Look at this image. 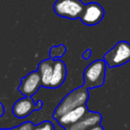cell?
Here are the masks:
<instances>
[{
    "instance_id": "cell-1",
    "label": "cell",
    "mask_w": 130,
    "mask_h": 130,
    "mask_svg": "<svg viewBox=\"0 0 130 130\" xmlns=\"http://www.w3.org/2000/svg\"><path fill=\"white\" fill-rule=\"evenodd\" d=\"M89 97L88 89L85 87H79L65 96L56 107L54 113V118L57 119L63 114L75 108L86 105Z\"/></svg>"
},
{
    "instance_id": "cell-2",
    "label": "cell",
    "mask_w": 130,
    "mask_h": 130,
    "mask_svg": "<svg viewBox=\"0 0 130 130\" xmlns=\"http://www.w3.org/2000/svg\"><path fill=\"white\" fill-rule=\"evenodd\" d=\"M106 63L103 60L91 62L84 71V87L87 89L99 87L104 84Z\"/></svg>"
},
{
    "instance_id": "cell-3",
    "label": "cell",
    "mask_w": 130,
    "mask_h": 130,
    "mask_svg": "<svg viewBox=\"0 0 130 130\" xmlns=\"http://www.w3.org/2000/svg\"><path fill=\"white\" fill-rule=\"evenodd\" d=\"M103 61L110 68L119 67L130 61V44L119 41L104 54Z\"/></svg>"
},
{
    "instance_id": "cell-4",
    "label": "cell",
    "mask_w": 130,
    "mask_h": 130,
    "mask_svg": "<svg viewBox=\"0 0 130 130\" xmlns=\"http://www.w3.org/2000/svg\"><path fill=\"white\" fill-rule=\"evenodd\" d=\"M85 4L81 0H57L54 5V11L58 16L71 20L78 19Z\"/></svg>"
},
{
    "instance_id": "cell-5",
    "label": "cell",
    "mask_w": 130,
    "mask_h": 130,
    "mask_svg": "<svg viewBox=\"0 0 130 130\" xmlns=\"http://www.w3.org/2000/svg\"><path fill=\"white\" fill-rule=\"evenodd\" d=\"M104 16V10L103 6L96 2H90L85 5L79 19L84 24L87 26H94L98 24Z\"/></svg>"
},
{
    "instance_id": "cell-6",
    "label": "cell",
    "mask_w": 130,
    "mask_h": 130,
    "mask_svg": "<svg viewBox=\"0 0 130 130\" xmlns=\"http://www.w3.org/2000/svg\"><path fill=\"white\" fill-rule=\"evenodd\" d=\"M42 107L41 102H38V103H35L32 98L29 96H25L23 98L17 100L13 106V114L14 117L18 119H24L28 117L31 112H33L36 110H39Z\"/></svg>"
},
{
    "instance_id": "cell-7",
    "label": "cell",
    "mask_w": 130,
    "mask_h": 130,
    "mask_svg": "<svg viewBox=\"0 0 130 130\" xmlns=\"http://www.w3.org/2000/svg\"><path fill=\"white\" fill-rule=\"evenodd\" d=\"M41 86V78L39 72L32 71L22 79L18 90L25 96H31L37 93Z\"/></svg>"
},
{
    "instance_id": "cell-8",
    "label": "cell",
    "mask_w": 130,
    "mask_h": 130,
    "mask_svg": "<svg viewBox=\"0 0 130 130\" xmlns=\"http://www.w3.org/2000/svg\"><path fill=\"white\" fill-rule=\"evenodd\" d=\"M102 121V115L98 112L87 111L83 118L79 119L78 122L70 126L66 130H87L93 126L99 125Z\"/></svg>"
},
{
    "instance_id": "cell-9",
    "label": "cell",
    "mask_w": 130,
    "mask_h": 130,
    "mask_svg": "<svg viewBox=\"0 0 130 130\" xmlns=\"http://www.w3.org/2000/svg\"><path fill=\"white\" fill-rule=\"evenodd\" d=\"M87 111H88V110L87 109L86 105H82V106L75 108V109H73V110H70V111L66 112L65 114H63L62 116L58 118L57 121L60 126L67 128V127H69L70 126H71V125L78 122L81 118H83V116L85 115Z\"/></svg>"
},
{
    "instance_id": "cell-10",
    "label": "cell",
    "mask_w": 130,
    "mask_h": 130,
    "mask_svg": "<svg viewBox=\"0 0 130 130\" xmlns=\"http://www.w3.org/2000/svg\"><path fill=\"white\" fill-rule=\"evenodd\" d=\"M66 66L61 60H54V66H53V74L51 78L50 88H58L61 87L65 81L66 78Z\"/></svg>"
},
{
    "instance_id": "cell-11",
    "label": "cell",
    "mask_w": 130,
    "mask_h": 130,
    "mask_svg": "<svg viewBox=\"0 0 130 130\" xmlns=\"http://www.w3.org/2000/svg\"><path fill=\"white\" fill-rule=\"evenodd\" d=\"M53 66H54V60L48 59L44 60L38 64V71L39 72L41 78V86L50 88L51 78L53 74Z\"/></svg>"
},
{
    "instance_id": "cell-12",
    "label": "cell",
    "mask_w": 130,
    "mask_h": 130,
    "mask_svg": "<svg viewBox=\"0 0 130 130\" xmlns=\"http://www.w3.org/2000/svg\"><path fill=\"white\" fill-rule=\"evenodd\" d=\"M66 48L63 45H59L56 46H53L50 49V59H57L60 58L65 54Z\"/></svg>"
},
{
    "instance_id": "cell-13",
    "label": "cell",
    "mask_w": 130,
    "mask_h": 130,
    "mask_svg": "<svg viewBox=\"0 0 130 130\" xmlns=\"http://www.w3.org/2000/svg\"><path fill=\"white\" fill-rule=\"evenodd\" d=\"M34 130H54V127L50 121H44L41 124L37 126Z\"/></svg>"
},
{
    "instance_id": "cell-14",
    "label": "cell",
    "mask_w": 130,
    "mask_h": 130,
    "mask_svg": "<svg viewBox=\"0 0 130 130\" xmlns=\"http://www.w3.org/2000/svg\"><path fill=\"white\" fill-rule=\"evenodd\" d=\"M18 128V130H34L35 126L33 125V123L29 122V121H27V122H24Z\"/></svg>"
},
{
    "instance_id": "cell-15",
    "label": "cell",
    "mask_w": 130,
    "mask_h": 130,
    "mask_svg": "<svg viewBox=\"0 0 130 130\" xmlns=\"http://www.w3.org/2000/svg\"><path fill=\"white\" fill-rule=\"evenodd\" d=\"M91 54H92V53H91L90 49H87V50L83 53V54H82V57L85 60H88L89 58L91 57Z\"/></svg>"
},
{
    "instance_id": "cell-16",
    "label": "cell",
    "mask_w": 130,
    "mask_h": 130,
    "mask_svg": "<svg viewBox=\"0 0 130 130\" xmlns=\"http://www.w3.org/2000/svg\"><path fill=\"white\" fill-rule=\"evenodd\" d=\"M87 130H104V128L99 124V125H96V126H93V127L89 128V129H87Z\"/></svg>"
},
{
    "instance_id": "cell-17",
    "label": "cell",
    "mask_w": 130,
    "mask_h": 130,
    "mask_svg": "<svg viewBox=\"0 0 130 130\" xmlns=\"http://www.w3.org/2000/svg\"><path fill=\"white\" fill-rule=\"evenodd\" d=\"M5 113V107L3 106L2 103H0V117H2Z\"/></svg>"
},
{
    "instance_id": "cell-18",
    "label": "cell",
    "mask_w": 130,
    "mask_h": 130,
    "mask_svg": "<svg viewBox=\"0 0 130 130\" xmlns=\"http://www.w3.org/2000/svg\"><path fill=\"white\" fill-rule=\"evenodd\" d=\"M12 130H18V128H17V127H16V128H13Z\"/></svg>"
},
{
    "instance_id": "cell-19",
    "label": "cell",
    "mask_w": 130,
    "mask_h": 130,
    "mask_svg": "<svg viewBox=\"0 0 130 130\" xmlns=\"http://www.w3.org/2000/svg\"><path fill=\"white\" fill-rule=\"evenodd\" d=\"M0 130H8V129H0Z\"/></svg>"
}]
</instances>
